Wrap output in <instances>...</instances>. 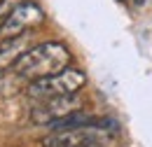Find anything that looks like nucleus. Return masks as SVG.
<instances>
[{"instance_id":"1","label":"nucleus","mask_w":152,"mask_h":147,"mask_svg":"<svg viewBox=\"0 0 152 147\" xmlns=\"http://www.w3.org/2000/svg\"><path fill=\"white\" fill-rule=\"evenodd\" d=\"M66 68H70V52L63 42H56V40L28 47L21 54V58L14 63L17 75L23 79H31V82L58 75Z\"/></svg>"},{"instance_id":"2","label":"nucleus","mask_w":152,"mask_h":147,"mask_svg":"<svg viewBox=\"0 0 152 147\" xmlns=\"http://www.w3.org/2000/svg\"><path fill=\"white\" fill-rule=\"evenodd\" d=\"M115 124L108 126V122H91L84 126H75V129H66V131H52L42 145L45 147H101L105 143L113 140Z\"/></svg>"},{"instance_id":"3","label":"nucleus","mask_w":152,"mask_h":147,"mask_svg":"<svg viewBox=\"0 0 152 147\" xmlns=\"http://www.w3.org/2000/svg\"><path fill=\"white\" fill-rule=\"evenodd\" d=\"M87 84V75L77 68H66L58 75L35 79L28 87V96L33 100H49V98H61V96H75L80 89Z\"/></svg>"},{"instance_id":"4","label":"nucleus","mask_w":152,"mask_h":147,"mask_svg":"<svg viewBox=\"0 0 152 147\" xmlns=\"http://www.w3.org/2000/svg\"><path fill=\"white\" fill-rule=\"evenodd\" d=\"M42 21H45L42 7L31 2V0H23L17 7H12L7 12V17L2 19V23H0V40L28 35V31L38 28Z\"/></svg>"},{"instance_id":"5","label":"nucleus","mask_w":152,"mask_h":147,"mask_svg":"<svg viewBox=\"0 0 152 147\" xmlns=\"http://www.w3.org/2000/svg\"><path fill=\"white\" fill-rule=\"evenodd\" d=\"M82 110V98L80 93L75 96H61V98H49V100H40L38 105L31 110V122L38 126H49L52 122L63 119L66 114Z\"/></svg>"},{"instance_id":"6","label":"nucleus","mask_w":152,"mask_h":147,"mask_svg":"<svg viewBox=\"0 0 152 147\" xmlns=\"http://www.w3.org/2000/svg\"><path fill=\"white\" fill-rule=\"evenodd\" d=\"M26 49H28V35L0 40V75L10 68H14V63L21 58V54Z\"/></svg>"},{"instance_id":"7","label":"nucleus","mask_w":152,"mask_h":147,"mask_svg":"<svg viewBox=\"0 0 152 147\" xmlns=\"http://www.w3.org/2000/svg\"><path fill=\"white\" fill-rule=\"evenodd\" d=\"M133 5H136V7H140V5H143V2H145V0H131Z\"/></svg>"},{"instance_id":"8","label":"nucleus","mask_w":152,"mask_h":147,"mask_svg":"<svg viewBox=\"0 0 152 147\" xmlns=\"http://www.w3.org/2000/svg\"><path fill=\"white\" fill-rule=\"evenodd\" d=\"M117 2H126V0H117Z\"/></svg>"},{"instance_id":"9","label":"nucleus","mask_w":152,"mask_h":147,"mask_svg":"<svg viewBox=\"0 0 152 147\" xmlns=\"http://www.w3.org/2000/svg\"><path fill=\"white\" fill-rule=\"evenodd\" d=\"M0 2H2V0H0Z\"/></svg>"}]
</instances>
